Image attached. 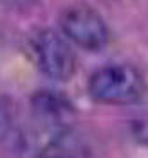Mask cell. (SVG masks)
<instances>
[{
  "label": "cell",
  "mask_w": 148,
  "mask_h": 158,
  "mask_svg": "<svg viewBox=\"0 0 148 158\" xmlns=\"http://www.w3.org/2000/svg\"><path fill=\"white\" fill-rule=\"evenodd\" d=\"M33 52L40 70L54 81H67L76 70V56L69 43L52 29H40L33 36Z\"/></svg>",
  "instance_id": "cell-3"
},
{
  "label": "cell",
  "mask_w": 148,
  "mask_h": 158,
  "mask_svg": "<svg viewBox=\"0 0 148 158\" xmlns=\"http://www.w3.org/2000/svg\"><path fill=\"white\" fill-rule=\"evenodd\" d=\"M89 94L98 102L130 104L145 95V79L130 65H109L96 70L89 79Z\"/></svg>",
  "instance_id": "cell-1"
},
{
  "label": "cell",
  "mask_w": 148,
  "mask_h": 158,
  "mask_svg": "<svg viewBox=\"0 0 148 158\" xmlns=\"http://www.w3.org/2000/svg\"><path fill=\"white\" fill-rule=\"evenodd\" d=\"M13 124V110L7 101L0 99V140H4L6 135L11 131Z\"/></svg>",
  "instance_id": "cell-4"
},
{
  "label": "cell",
  "mask_w": 148,
  "mask_h": 158,
  "mask_svg": "<svg viewBox=\"0 0 148 158\" xmlns=\"http://www.w3.org/2000/svg\"><path fill=\"white\" fill-rule=\"evenodd\" d=\"M60 29L67 38L85 50H99L109 43L107 23L90 6L72 4L60 15Z\"/></svg>",
  "instance_id": "cell-2"
}]
</instances>
